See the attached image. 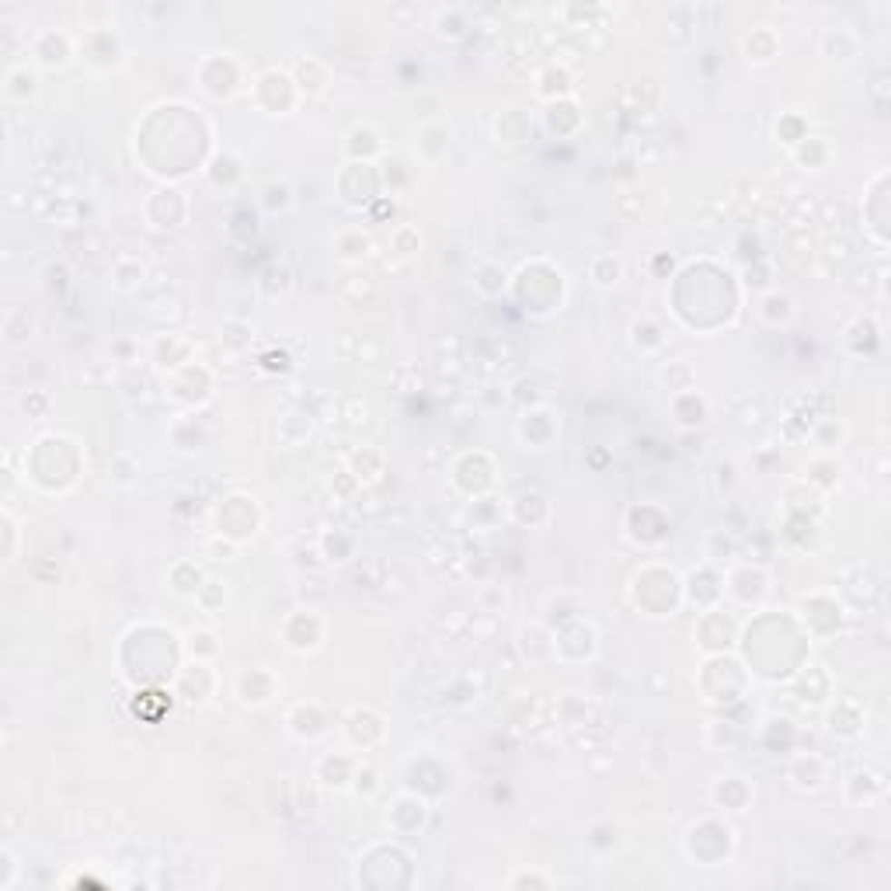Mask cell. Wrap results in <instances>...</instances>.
Returning a JSON list of instances; mask_svg holds the SVG:
<instances>
[{
    "instance_id": "1",
    "label": "cell",
    "mask_w": 891,
    "mask_h": 891,
    "mask_svg": "<svg viewBox=\"0 0 891 891\" xmlns=\"http://www.w3.org/2000/svg\"><path fill=\"white\" fill-rule=\"evenodd\" d=\"M73 53H77V45L60 28H45L32 39V64L43 66V70H60L73 60Z\"/></svg>"
},
{
    "instance_id": "2",
    "label": "cell",
    "mask_w": 891,
    "mask_h": 891,
    "mask_svg": "<svg viewBox=\"0 0 891 891\" xmlns=\"http://www.w3.org/2000/svg\"><path fill=\"white\" fill-rule=\"evenodd\" d=\"M81 60L91 66H119L122 64V45L112 28H87V35L77 45Z\"/></svg>"
},
{
    "instance_id": "3",
    "label": "cell",
    "mask_w": 891,
    "mask_h": 891,
    "mask_svg": "<svg viewBox=\"0 0 891 891\" xmlns=\"http://www.w3.org/2000/svg\"><path fill=\"white\" fill-rule=\"evenodd\" d=\"M742 49H745V60H749V64L763 66V64H773V60L780 56V39H777V32H773L769 24H756V28L742 39Z\"/></svg>"
},
{
    "instance_id": "4",
    "label": "cell",
    "mask_w": 891,
    "mask_h": 891,
    "mask_svg": "<svg viewBox=\"0 0 891 891\" xmlns=\"http://www.w3.org/2000/svg\"><path fill=\"white\" fill-rule=\"evenodd\" d=\"M4 94H7L11 102H28V98H35V94H39V73H35V66H28V64L11 66L7 77H4Z\"/></svg>"
},
{
    "instance_id": "5",
    "label": "cell",
    "mask_w": 891,
    "mask_h": 891,
    "mask_svg": "<svg viewBox=\"0 0 891 891\" xmlns=\"http://www.w3.org/2000/svg\"><path fill=\"white\" fill-rule=\"evenodd\" d=\"M432 24H436V32H439L443 39H464L470 28V18L464 7H439Z\"/></svg>"
},
{
    "instance_id": "6",
    "label": "cell",
    "mask_w": 891,
    "mask_h": 891,
    "mask_svg": "<svg viewBox=\"0 0 891 891\" xmlns=\"http://www.w3.org/2000/svg\"><path fill=\"white\" fill-rule=\"evenodd\" d=\"M297 87H303V91H310V94H318V91H324L328 87V81H331V73H328V66L320 64V60H314V56H307V60H299L297 64Z\"/></svg>"
},
{
    "instance_id": "7",
    "label": "cell",
    "mask_w": 891,
    "mask_h": 891,
    "mask_svg": "<svg viewBox=\"0 0 891 891\" xmlns=\"http://www.w3.org/2000/svg\"><path fill=\"white\" fill-rule=\"evenodd\" d=\"M822 53H826L828 60H849L853 53H857V35L849 32V28H828L826 35H822Z\"/></svg>"
},
{
    "instance_id": "8",
    "label": "cell",
    "mask_w": 891,
    "mask_h": 891,
    "mask_svg": "<svg viewBox=\"0 0 891 891\" xmlns=\"http://www.w3.org/2000/svg\"><path fill=\"white\" fill-rule=\"evenodd\" d=\"M602 265H606V272H592V279L599 286H616L620 276H623V265L616 258H595L592 261V269H602Z\"/></svg>"
}]
</instances>
